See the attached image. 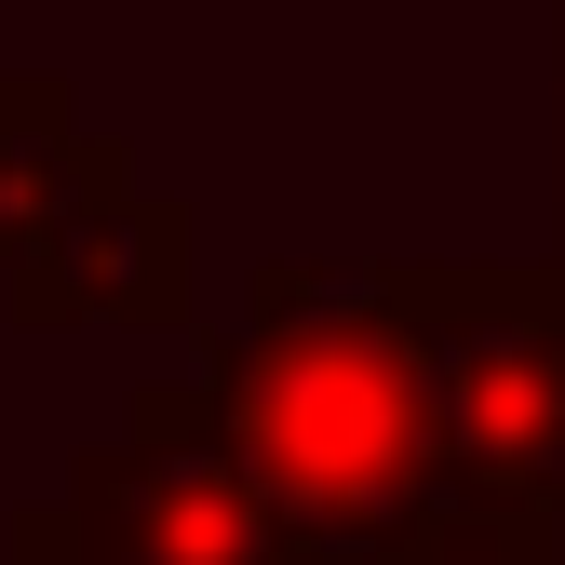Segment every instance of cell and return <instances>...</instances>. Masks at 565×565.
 Masks as SVG:
<instances>
[{
	"mask_svg": "<svg viewBox=\"0 0 565 565\" xmlns=\"http://www.w3.org/2000/svg\"><path fill=\"white\" fill-rule=\"evenodd\" d=\"M230 431H243V471L269 484V512L323 552L391 539L417 471L445 458L404 323H269L230 364Z\"/></svg>",
	"mask_w": 565,
	"mask_h": 565,
	"instance_id": "obj_1",
	"label": "cell"
},
{
	"mask_svg": "<svg viewBox=\"0 0 565 565\" xmlns=\"http://www.w3.org/2000/svg\"><path fill=\"white\" fill-rule=\"evenodd\" d=\"M417 377H431V445L458 471L525 484V499L565 484V310L445 282L417 323Z\"/></svg>",
	"mask_w": 565,
	"mask_h": 565,
	"instance_id": "obj_2",
	"label": "cell"
},
{
	"mask_svg": "<svg viewBox=\"0 0 565 565\" xmlns=\"http://www.w3.org/2000/svg\"><path fill=\"white\" fill-rule=\"evenodd\" d=\"M82 525L108 539L95 565H282L297 539H282L269 512V484L216 445H189V458H108L82 484Z\"/></svg>",
	"mask_w": 565,
	"mask_h": 565,
	"instance_id": "obj_3",
	"label": "cell"
},
{
	"mask_svg": "<svg viewBox=\"0 0 565 565\" xmlns=\"http://www.w3.org/2000/svg\"><path fill=\"white\" fill-rule=\"evenodd\" d=\"M404 565H499V552H484V539H445V552H404Z\"/></svg>",
	"mask_w": 565,
	"mask_h": 565,
	"instance_id": "obj_4",
	"label": "cell"
}]
</instances>
